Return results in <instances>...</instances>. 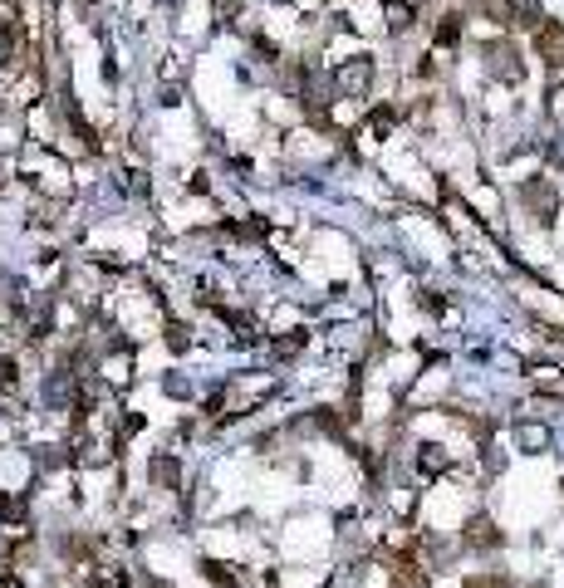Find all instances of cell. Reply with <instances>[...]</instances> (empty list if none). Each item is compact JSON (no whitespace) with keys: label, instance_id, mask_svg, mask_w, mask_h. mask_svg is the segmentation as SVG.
Returning <instances> with one entry per match:
<instances>
[{"label":"cell","instance_id":"1","mask_svg":"<svg viewBox=\"0 0 564 588\" xmlns=\"http://www.w3.org/2000/svg\"><path fill=\"white\" fill-rule=\"evenodd\" d=\"M334 79H339L344 94H363V89L373 84V59H363V54H359V59H344Z\"/></svg>","mask_w":564,"mask_h":588},{"label":"cell","instance_id":"2","mask_svg":"<svg viewBox=\"0 0 564 588\" xmlns=\"http://www.w3.org/2000/svg\"><path fill=\"white\" fill-rule=\"evenodd\" d=\"M486 64H491V74H500V79H521V59H515V50L511 44H486Z\"/></svg>","mask_w":564,"mask_h":588},{"label":"cell","instance_id":"3","mask_svg":"<svg viewBox=\"0 0 564 588\" xmlns=\"http://www.w3.org/2000/svg\"><path fill=\"white\" fill-rule=\"evenodd\" d=\"M535 40H540V54H545L550 64H564V30H560V25H545Z\"/></svg>","mask_w":564,"mask_h":588},{"label":"cell","instance_id":"4","mask_svg":"<svg viewBox=\"0 0 564 588\" xmlns=\"http://www.w3.org/2000/svg\"><path fill=\"white\" fill-rule=\"evenodd\" d=\"M388 25L403 35L407 25H413V5H403V0H388Z\"/></svg>","mask_w":564,"mask_h":588},{"label":"cell","instance_id":"5","mask_svg":"<svg viewBox=\"0 0 564 588\" xmlns=\"http://www.w3.org/2000/svg\"><path fill=\"white\" fill-rule=\"evenodd\" d=\"M511 15L521 25H535V20H540V0H511Z\"/></svg>","mask_w":564,"mask_h":588}]
</instances>
